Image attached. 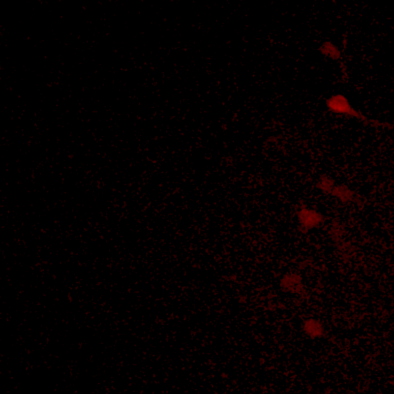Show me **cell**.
<instances>
[{
    "label": "cell",
    "mask_w": 394,
    "mask_h": 394,
    "mask_svg": "<svg viewBox=\"0 0 394 394\" xmlns=\"http://www.w3.org/2000/svg\"><path fill=\"white\" fill-rule=\"evenodd\" d=\"M304 329L306 332L312 338L320 337L323 334V327L317 320H307L304 324Z\"/></svg>",
    "instance_id": "277c9868"
},
{
    "label": "cell",
    "mask_w": 394,
    "mask_h": 394,
    "mask_svg": "<svg viewBox=\"0 0 394 394\" xmlns=\"http://www.w3.org/2000/svg\"><path fill=\"white\" fill-rule=\"evenodd\" d=\"M320 50L323 54L329 55V57L332 58V59H337L340 57L339 50L330 43H325L323 46L320 48Z\"/></svg>",
    "instance_id": "5b68a950"
},
{
    "label": "cell",
    "mask_w": 394,
    "mask_h": 394,
    "mask_svg": "<svg viewBox=\"0 0 394 394\" xmlns=\"http://www.w3.org/2000/svg\"><path fill=\"white\" fill-rule=\"evenodd\" d=\"M281 287L288 291L298 293L302 290L300 278L296 274H287L281 280Z\"/></svg>",
    "instance_id": "3957f363"
},
{
    "label": "cell",
    "mask_w": 394,
    "mask_h": 394,
    "mask_svg": "<svg viewBox=\"0 0 394 394\" xmlns=\"http://www.w3.org/2000/svg\"><path fill=\"white\" fill-rule=\"evenodd\" d=\"M298 218L301 227L306 230L317 227L321 221L320 215L314 211L307 209H302L298 212Z\"/></svg>",
    "instance_id": "7a4b0ae2"
},
{
    "label": "cell",
    "mask_w": 394,
    "mask_h": 394,
    "mask_svg": "<svg viewBox=\"0 0 394 394\" xmlns=\"http://www.w3.org/2000/svg\"><path fill=\"white\" fill-rule=\"evenodd\" d=\"M328 107L329 108L332 112L337 113H342V114H347L349 116H356L357 118H362L361 115H359L356 111H355L349 103L348 100L343 95H337L331 97L330 99L326 101Z\"/></svg>",
    "instance_id": "6da1fadb"
}]
</instances>
